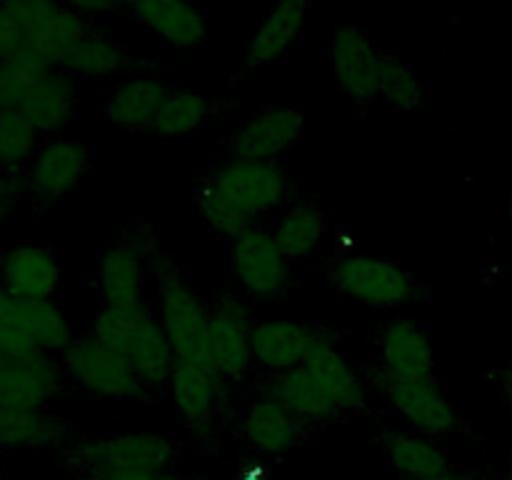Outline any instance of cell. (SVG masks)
<instances>
[{
  "label": "cell",
  "instance_id": "obj_1",
  "mask_svg": "<svg viewBox=\"0 0 512 480\" xmlns=\"http://www.w3.org/2000/svg\"><path fill=\"white\" fill-rule=\"evenodd\" d=\"M288 175L273 160L233 158L220 165L195 193L200 218L213 233L233 240L273 213L288 198Z\"/></svg>",
  "mask_w": 512,
  "mask_h": 480
},
{
  "label": "cell",
  "instance_id": "obj_2",
  "mask_svg": "<svg viewBox=\"0 0 512 480\" xmlns=\"http://www.w3.org/2000/svg\"><path fill=\"white\" fill-rule=\"evenodd\" d=\"M93 335L118 348L128 358L143 388L168 385L178 358L148 305H138V308L103 305L95 315Z\"/></svg>",
  "mask_w": 512,
  "mask_h": 480
},
{
  "label": "cell",
  "instance_id": "obj_3",
  "mask_svg": "<svg viewBox=\"0 0 512 480\" xmlns=\"http://www.w3.org/2000/svg\"><path fill=\"white\" fill-rule=\"evenodd\" d=\"M178 448L163 433H113L83 438L70 450V460L83 480L110 473H168Z\"/></svg>",
  "mask_w": 512,
  "mask_h": 480
},
{
  "label": "cell",
  "instance_id": "obj_4",
  "mask_svg": "<svg viewBox=\"0 0 512 480\" xmlns=\"http://www.w3.org/2000/svg\"><path fill=\"white\" fill-rule=\"evenodd\" d=\"M73 325L55 300H20L0 290V355L63 353Z\"/></svg>",
  "mask_w": 512,
  "mask_h": 480
},
{
  "label": "cell",
  "instance_id": "obj_5",
  "mask_svg": "<svg viewBox=\"0 0 512 480\" xmlns=\"http://www.w3.org/2000/svg\"><path fill=\"white\" fill-rule=\"evenodd\" d=\"M60 365H63L65 380L95 398L130 400L143 390V383L128 358L118 348L95 338L93 333L75 338L60 353Z\"/></svg>",
  "mask_w": 512,
  "mask_h": 480
},
{
  "label": "cell",
  "instance_id": "obj_6",
  "mask_svg": "<svg viewBox=\"0 0 512 480\" xmlns=\"http://www.w3.org/2000/svg\"><path fill=\"white\" fill-rule=\"evenodd\" d=\"M158 323L175 358L210 363V308L198 290L178 273H165L158 283Z\"/></svg>",
  "mask_w": 512,
  "mask_h": 480
},
{
  "label": "cell",
  "instance_id": "obj_7",
  "mask_svg": "<svg viewBox=\"0 0 512 480\" xmlns=\"http://www.w3.org/2000/svg\"><path fill=\"white\" fill-rule=\"evenodd\" d=\"M28 38V58L60 68L68 50L90 30L88 18L65 8L60 0H0Z\"/></svg>",
  "mask_w": 512,
  "mask_h": 480
},
{
  "label": "cell",
  "instance_id": "obj_8",
  "mask_svg": "<svg viewBox=\"0 0 512 480\" xmlns=\"http://www.w3.org/2000/svg\"><path fill=\"white\" fill-rule=\"evenodd\" d=\"M333 283L345 298L368 308H400L415 295V283L398 263L375 255H345L335 263Z\"/></svg>",
  "mask_w": 512,
  "mask_h": 480
},
{
  "label": "cell",
  "instance_id": "obj_9",
  "mask_svg": "<svg viewBox=\"0 0 512 480\" xmlns=\"http://www.w3.org/2000/svg\"><path fill=\"white\" fill-rule=\"evenodd\" d=\"M88 165L90 153L80 140L50 135L20 170V185L40 203H55L83 180Z\"/></svg>",
  "mask_w": 512,
  "mask_h": 480
},
{
  "label": "cell",
  "instance_id": "obj_10",
  "mask_svg": "<svg viewBox=\"0 0 512 480\" xmlns=\"http://www.w3.org/2000/svg\"><path fill=\"white\" fill-rule=\"evenodd\" d=\"M230 270L253 298H278L290 285V260L265 228H248L230 240Z\"/></svg>",
  "mask_w": 512,
  "mask_h": 480
},
{
  "label": "cell",
  "instance_id": "obj_11",
  "mask_svg": "<svg viewBox=\"0 0 512 480\" xmlns=\"http://www.w3.org/2000/svg\"><path fill=\"white\" fill-rule=\"evenodd\" d=\"M253 325L248 305L235 295H223L210 305V365L225 383L243 380L255 363Z\"/></svg>",
  "mask_w": 512,
  "mask_h": 480
},
{
  "label": "cell",
  "instance_id": "obj_12",
  "mask_svg": "<svg viewBox=\"0 0 512 480\" xmlns=\"http://www.w3.org/2000/svg\"><path fill=\"white\" fill-rule=\"evenodd\" d=\"M385 50L375 48L360 25H343L330 45L335 80L340 90L355 103L380 100V70Z\"/></svg>",
  "mask_w": 512,
  "mask_h": 480
},
{
  "label": "cell",
  "instance_id": "obj_13",
  "mask_svg": "<svg viewBox=\"0 0 512 480\" xmlns=\"http://www.w3.org/2000/svg\"><path fill=\"white\" fill-rule=\"evenodd\" d=\"M65 373L53 353L3 355L0 360V405L18 408H45L60 393Z\"/></svg>",
  "mask_w": 512,
  "mask_h": 480
},
{
  "label": "cell",
  "instance_id": "obj_14",
  "mask_svg": "<svg viewBox=\"0 0 512 480\" xmlns=\"http://www.w3.org/2000/svg\"><path fill=\"white\" fill-rule=\"evenodd\" d=\"M385 393L395 413L418 433L443 438L458 430V410L435 378L385 380Z\"/></svg>",
  "mask_w": 512,
  "mask_h": 480
},
{
  "label": "cell",
  "instance_id": "obj_15",
  "mask_svg": "<svg viewBox=\"0 0 512 480\" xmlns=\"http://www.w3.org/2000/svg\"><path fill=\"white\" fill-rule=\"evenodd\" d=\"M63 280L58 255L38 243H15L0 253V290L20 300H53Z\"/></svg>",
  "mask_w": 512,
  "mask_h": 480
},
{
  "label": "cell",
  "instance_id": "obj_16",
  "mask_svg": "<svg viewBox=\"0 0 512 480\" xmlns=\"http://www.w3.org/2000/svg\"><path fill=\"white\" fill-rule=\"evenodd\" d=\"M305 115L295 105L265 108L250 115L230 138L233 158L245 160H273L288 153L303 135Z\"/></svg>",
  "mask_w": 512,
  "mask_h": 480
},
{
  "label": "cell",
  "instance_id": "obj_17",
  "mask_svg": "<svg viewBox=\"0 0 512 480\" xmlns=\"http://www.w3.org/2000/svg\"><path fill=\"white\" fill-rule=\"evenodd\" d=\"M123 5L170 48H195L208 38L205 13L193 0H123Z\"/></svg>",
  "mask_w": 512,
  "mask_h": 480
},
{
  "label": "cell",
  "instance_id": "obj_18",
  "mask_svg": "<svg viewBox=\"0 0 512 480\" xmlns=\"http://www.w3.org/2000/svg\"><path fill=\"white\" fill-rule=\"evenodd\" d=\"M78 103V78L65 73L63 68H48L30 90L28 100L18 113H23L43 138H50V135H60L73 123Z\"/></svg>",
  "mask_w": 512,
  "mask_h": 480
},
{
  "label": "cell",
  "instance_id": "obj_19",
  "mask_svg": "<svg viewBox=\"0 0 512 480\" xmlns=\"http://www.w3.org/2000/svg\"><path fill=\"white\" fill-rule=\"evenodd\" d=\"M385 380L435 378V353L428 333L413 320H390L380 333Z\"/></svg>",
  "mask_w": 512,
  "mask_h": 480
},
{
  "label": "cell",
  "instance_id": "obj_20",
  "mask_svg": "<svg viewBox=\"0 0 512 480\" xmlns=\"http://www.w3.org/2000/svg\"><path fill=\"white\" fill-rule=\"evenodd\" d=\"M223 385L225 380L220 378V373L210 363L178 360L168 380L175 413L190 428H200V425L210 423L220 400H223Z\"/></svg>",
  "mask_w": 512,
  "mask_h": 480
},
{
  "label": "cell",
  "instance_id": "obj_21",
  "mask_svg": "<svg viewBox=\"0 0 512 480\" xmlns=\"http://www.w3.org/2000/svg\"><path fill=\"white\" fill-rule=\"evenodd\" d=\"M95 285L108 308L145 305L143 253L133 243H115L100 253L95 265Z\"/></svg>",
  "mask_w": 512,
  "mask_h": 480
},
{
  "label": "cell",
  "instance_id": "obj_22",
  "mask_svg": "<svg viewBox=\"0 0 512 480\" xmlns=\"http://www.w3.org/2000/svg\"><path fill=\"white\" fill-rule=\"evenodd\" d=\"M300 365L328 393V398L333 400L340 415L363 405V383H360L358 370L340 353V348L328 335L315 333L313 343H310L308 353H305Z\"/></svg>",
  "mask_w": 512,
  "mask_h": 480
},
{
  "label": "cell",
  "instance_id": "obj_23",
  "mask_svg": "<svg viewBox=\"0 0 512 480\" xmlns=\"http://www.w3.org/2000/svg\"><path fill=\"white\" fill-rule=\"evenodd\" d=\"M308 8V0H278L255 28L245 48V65L260 68L283 60L303 35Z\"/></svg>",
  "mask_w": 512,
  "mask_h": 480
},
{
  "label": "cell",
  "instance_id": "obj_24",
  "mask_svg": "<svg viewBox=\"0 0 512 480\" xmlns=\"http://www.w3.org/2000/svg\"><path fill=\"white\" fill-rule=\"evenodd\" d=\"M305 425L273 395L253 400L240 418V435L253 450L280 455L303 440Z\"/></svg>",
  "mask_w": 512,
  "mask_h": 480
},
{
  "label": "cell",
  "instance_id": "obj_25",
  "mask_svg": "<svg viewBox=\"0 0 512 480\" xmlns=\"http://www.w3.org/2000/svg\"><path fill=\"white\" fill-rule=\"evenodd\" d=\"M168 85L158 75H138L115 85L103 103V115L120 130L153 128L158 110L168 98Z\"/></svg>",
  "mask_w": 512,
  "mask_h": 480
},
{
  "label": "cell",
  "instance_id": "obj_26",
  "mask_svg": "<svg viewBox=\"0 0 512 480\" xmlns=\"http://www.w3.org/2000/svg\"><path fill=\"white\" fill-rule=\"evenodd\" d=\"M318 330L295 320H260L253 325V358L260 368L280 375L298 368Z\"/></svg>",
  "mask_w": 512,
  "mask_h": 480
},
{
  "label": "cell",
  "instance_id": "obj_27",
  "mask_svg": "<svg viewBox=\"0 0 512 480\" xmlns=\"http://www.w3.org/2000/svg\"><path fill=\"white\" fill-rule=\"evenodd\" d=\"M383 453L390 468L405 480H425L450 470L448 453L438 438H430L418 430L385 433Z\"/></svg>",
  "mask_w": 512,
  "mask_h": 480
},
{
  "label": "cell",
  "instance_id": "obj_28",
  "mask_svg": "<svg viewBox=\"0 0 512 480\" xmlns=\"http://www.w3.org/2000/svg\"><path fill=\"white\" fill-rule=\"evenodd\" d=\"M68 428L45 408L0 405V450H43L60 445Z\"/></svg>",
  "mask_w": 512,
  "mask_h": 480
},
{
  "label": "cell",
  "instance_id": "obj_29",
  "mask_svg": "<svg viewBox=\"0 0 512 480\" xmlns=\"http://www.w3.org/2000/svg\"><path fill=\"white\" fill-rule=\"evenodd\" d=\"M325 225H328V220H325L323 208L318 203H310V200H300V203L288 205L275 218L270 233H273L275 243L283 250L285 258L290 263H300L318 250L325 235Z\"/></svg>",
  "mask_w": 512,
  "mask_h": 480
},
{
  "label": "cell",
  "instance_id": "obj_30",
  "mask_svg": "<svg viewBox=\"0 0 512 480\" xmlns=\"http://www.w3.org/2000/svg\"><path fill=\"white\" fill-rule=\"evenodd\" d=\"M270 395L280 400L303 425L325 423V420H333L340 415L328 393L315 383V378L303 365L288 370V373L273 375Z\"/></svg>",
  "mask_w": 512,
  "mask_h": 480
},
{
  "label": "cell",
  "instance_id": "obj_31",
  "mask_svg": "<svg viewBox=\"0 0 512 480\" xmlns=\"http://www.w3.org/2000/svg\"><path fill=\"white\" fill-rule=\"evenodd\" d=\"M130 55L123 43L110 38L103 30L90 28L68 55L63 58L60 68L73 78H110L128 65Z\"/></svg>",
  "mask_w": 512,
  "mask_h": 480
},
{
  "label": "cell",
  "instance_id": "obj_32",
  "mask_svg": "<svg viewBox=\"0 0 512 480\" xmlns=\"http://www.w3.org/2000/svg\"><path fill=\"white\" fill-rule=\"evenodd\" d=\"M215 103L210 95L195 90H170L163 108L158 110L153 130L165 138H188L208 125Z\"/></svg>",
  "mask_w": 512,
  "mask_h": 480
},
{
  "label": "cell",
  "instance_id": "obj_33",
  "mask_svg": "<svg viewBox=\"0 0 512 480\" xmlns=\"http://www.w3.org/2000/svg\"><path fill=\"white\" fill-rule=\"evenodd\" d=\"M380 103L388 108L410 113L425 103V85L413 68L398 55H383V70H380Z\"/></svg>",
  "mask_w": 512,
  "mask_h": 480
},
{
  "label": "cell",
  "instance_id": "obj_34",
  "mask_svg": "<svg viewBox=\"0 0 512 480\" xmlns=\"http://www.w3.org/2000/svg\"><path fill=\"white\" fill-rule=\"evenodd\" d=\"M43 135L18 110H0V170L15 173L28 165Z\"/></svg>",
  "mask_w": 512,
  "mask_h": 480
},
{
  "label": "cell",
  "instance_id": "obj_35",
  "mask_svg": "<svg viewBox=\"0 0 512 480\" xmlns=\"http://www.w3.org/2000/svg\"><path fill=\"white\" fill-rule=\"evenodd\" d=\"M50 65L35 60H0V110H20Z\"/></svg>",
  "mask_w": 512,
  "mask_h": 480
},
{
  "label": "cell",
  "instance_id": "obj_36",
  "mask_svg": "<svg viewBox=\"0 0 512 480\" xmlns=\"http://www.w3.org/2000/svg\"><path fill=\"white\" fill-rule=\"evenodd\" d=\"M18 58H28V38H25L15 15L0 3V60Z\"/></svg>",
  "mask_w": 512,
  "mask_h": 480
},
{
  "label": "cell",
  "instance_id": "obj_37",
  "mask_svg": "<svg viewBox=\"0 0 512 480\" xmlns=\"http://www.w3.org/2000/svg\"><path fill=\"white\" fill-rule=\"evenodd\" d=\"M65 8L75 10L83 18H103V15L113 13L118 5H123V0H60Z\"/></svg>",
  "mask_w": 512,
  "mask_h": 480
},
{
  "label": "cell",
  "instance_id": "obj_38",
  "mask_svg": "<svg viewBox=\"0 0 512 480\" xmlns=\"http://www.w3.org/2000/svg\"><path fill=\"white\" fill-rule=\"evenodd\" d=\"M15 193H18V183H15L13 173L0 170V230H3L5 220H8L10 208H13Z\"/></svg>",
  "mask_w": 512,
  "mask_h": 480
},
{
  "label": "cell",
  "instance_id": "obj_39",
  "mask_svg": "<svg viewBox=\"0 0 512 480\" xmlns=\"http://www.w3.org/2000/svg\"><path fill=\"white\" fill-rule=\"evenodd\" d=\"M160 473H110L95 480H158Z\"/></svg>",
  "mask_w": 512,
  "mask_h": 480
},
{
  "label": "cell",
  "instance_id": "obj_40",
  "mask_svg": "<svg viewBox=\"0 0 512 480\" xmlns=\"http://www.w3.org/2000/svg\"><path fill=\"white\" fill-rule=\"evenodd\" d=\"M425 480H475V478L468 473H453V470H445V473L433 475V478H425Z\"/></svg>",
  "mask_w": 512,
  "mask_h": 480
},
{
  "label": "cell",
  "instance_id": "obj_41",
  "mask_svg": "<svg viewBox=\"0 0 512 480\" xmlns=\"http://www.w3.org/2000/svg\"><path fill=\"white\" fill-rule=\"evenodd\" d=\"M158 480H188V478H180V475H173V473H160Z\"/></svg>",
  "mask_w": 512,
  "mask_h": 480
},
{
  "label": "cell",
  "instance_id": "obj_42",
  "mask_svg": "<svg viewBox=\"0 0 512 480\" xmlns=\"http://www.w3.org/2000/svg\"><path fill=\"white\" fill-rule=\"evenodd\" d=\"M503 480H512V460H510V465H508V470H505V475H503Z\"/></svg>",
  "mask_w": 512,
  "mask_h": 480
},
{
  "label": "cell",
  "instance_id": "obj_43",
  "mask_svg": "<svg viewBox=\"0 0 512 480\" xmlns=\"http://www.w3.org/2000/svg\"><path fill=\"white\" fill-rule=\"evenodd\" d=\"M510 223H512V195H510Z\"/></svg>",
  "mask_w": 512,
  "mask_h": 480
},
{
  "label": "cell",
  "instance_id": "obj_44",
  "mask_svg": "<svg viewBox=\"0 0 512 480\" xmlns=\"http://www.w3.org/2000/svg\"><path fill=\"white\" fill-rule=\"evenodd\" d=\"M0 360H3V355H0Z\"/></svg>",
  "mask_w": 512,
  "mask_h": 480
}]
</instances>
